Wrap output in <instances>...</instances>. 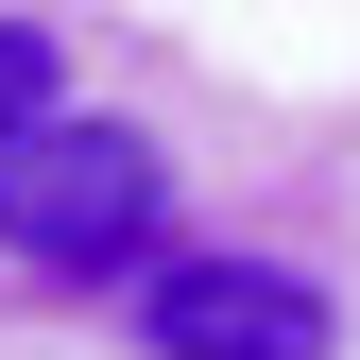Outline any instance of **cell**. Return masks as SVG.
<instances>
[{
    "label": "cell",
    "instance_id": "6da1fadb",
    "mask_svg": "<svg viewBox=\"0 0 360 360\" xmlns=\"http://www.w3.org/2000/svg\"><path fill=\"white\" fill-rule=\"evenodd\" d=\"M172 223V155L138 138V120H103V103H34V120H0V257H34V275H120Z\"/></svg>",
    "mask_w": 360,
    "mask_h": 360
},
{
    "label": "cell",
    "instance_id": "7a4b0ae2",
    "mask_svg": "<svg viewBox=\"0 0 360 360\" xmlns=\"http://www.w3.org/2000/svg\"><path fill=\"white\" fill-rule=\"evenodd\" d=\"M138 343L155 360H343V292L292 257H155Z\"/></svg>",
    "mask_w": 360,
    "mask_h": 360
},
{
    "label": "cell",
    "instance_id": "3957f363",
    "mask_svg": "<svg viewBox=\"0 0 360 360\" xmlns=\"http://www.w3.org/2000/svg\"><path fill=\"white\" fill-rule=\"evenodd\" d=\"M52 86H69V69H52V34H34V18H0V120H34Z\"/></svg>",
    "mask_w": 360,
    "mask_h": 360
}]
</instances>
